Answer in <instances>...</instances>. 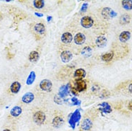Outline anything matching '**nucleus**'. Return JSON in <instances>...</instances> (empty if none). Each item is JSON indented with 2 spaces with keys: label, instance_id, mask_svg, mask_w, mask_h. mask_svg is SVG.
<instances>
[{
  "label": "nucleus",
  "instance_id": "obj_19",
  "mask_svg": "<svg viewBox=\"0 0 132 131\" xmlns=\"http://www.w3.org/2000/svg\"><path fill=\"white\" fill-rule=\"evenodd\" d=\"M40 58V55L39 53H37V51H32L31 52L29 55V59L30 62H37V60Z\"/></svg>",
  "mask_w": 132,
  "mask_h": 131
},
{
  "label": "nucleus",
  "instance_id": "obj_5",
  "mask_svg": "<svg viewBox=\"0 0 132 131\" xmlns=\"http://www.w3.org/2000/svg\"><path fill=\"white\" fill-rule=\"evenodd\" d=\"M80 118V114L79 110H76V111L73 113V115L70 118V124L72 125L73 128L75 127V124L79 120Z\"/></svg>",
  "mask_w": 132,
  "mask_h": 131
},
{
  "label": "nucleus",
  "instance_id": "obj_11",
  "mask_svg": "<svg viewBox=\"0 0 132 131\" xmlns=\"http://www.w3.org/2000/svg\"><path fill=\"white\" fill-rule=\"evenodd\" d=\"M102 13L103 15L106 18H111V17L113 18V17L116 16V13L115 12H113V10H111L110 8H105L103 10Z\"/></svg>",
  "mask_w": 132,
  "mask_h": 131
},
{
  "label": "nucleus",
  "instance_id": "obj_16",
  "mask_svg": "<svg viewBox=\"0 0 132 131\" xmlns=\"http://www.w3.org/2000/svg\"><path fill=\"white\" fill-rule=\"evenodd\" d=\"M130 37H131V33L128 31H124L121 33V34L119 35V39L121 42H125L127 40H129Z\"/></svg>",
  "mask_w": 132,
  "mask_h": 131
},
{
  "label": "nucleus",
  "instance_id": "obj_28",
  "mask_svg": "<svg viewBox=\"0 0 132 131\" xmlns=\"http://www.w3.org/2000/svg\"><path fill=\"white\" fill-rule=\"evenodd\" d=\"M71 101H72V104L73 105H80V103H81V102L78 100V99L76 98H72L71 99Z\"/></svg>",
  "mask_w": 132,
  "mask_h": 131
},
{
  "label": "nucleus",
  "instance_id": "obj_18",
  "mask_svg": "<svg viewBox=\"0 0 132 131\" xmlns=\"http://www.w3.org/2000/svg\"><path fill=\"white\" fill-rule=\"evenodd\" d=\"M22 113V108L20 106H14L10 111V114L13 117H18Z\"/></svg>",
  "mask_w": 132,
  "mask_h": 131
},
{
  "label": "nucleus",
  "instance_id": "obj_34",
  "mask_svg": "<svg viewBox=\"0 0 132 131\" xmlns=\"http://www.w3.org/2000/svg\"><path fill=\"white\" fill-rule=\"evenodd\" d=\"M52 19H53V17H52V16H47V22H50Z\"/></svg>",
  "mask_w": 132,
  "mask_h": 131
},
{
  "label": "nucleus",
  "instance_id": "obj_9",
  "mask_svg": "<svg viewBox=\"0 0 132 131\" xmlns=\"http://www.w3.org/2000/svg\"><path fill=\"white\" fill-rule=\"evenodd\" d=\"M35 99V95L32 92H27L26 94L22 96V100L24 103H30L33 101V100Z\"/></svg>",
  "mask_w": 132,
  "mask_h": 131
},
{
  "label": "nucleus",
  "instance_id": "obj_29",
  "mask_svg": "<svg viewBox=\"0 0 132 131\" xmlns=\"http://www.w3.org/2000/svg\"><path fill=\"white\" fill-rule=\"evenodd\" d=\"M88 3H84L82 4V8H81V10H80V12H85L87 9H88Z\"/></svg>",
  "mask_w": 132,
  "mask_h": 131
},
{
  "label": "nucleus",
  "instance_id": "obj_20",
  "mask_svg": "<svg viewBox=\"0 0 132 131\" xmlns=\"http://www.w3.org/2000/svg\"><path fill=\"white\" fill-rule=\"evenodd\" d=\"M35 77H36L35 72H34V71H32V72L30 73V75H29V76H28L27 79V81H26L27 85H32L33 82H34V81H35Z\"/></svg>",
  "mask_w": 132,
  "mask_h": 131
},
{
  "label": "nucleus",
  "instance_id": "obj_26",
  "mask_svg": "<svg viewBox=\"0 0 132 131\" xmlns=\"http://www.w3.org/2000/svg\"><path fill=\"white\" fill-rule=\"evenodd\" d=\"M129 22H130V17H129V15H126V14L121 16V19H120V22L122 24H128Z\"/></svg>",
  "mask_w": 132,
  "mask_h": 131
},
{
  "label": "nucleus",
  "instance_id": "obj_8",
  "mask_svg": "<svg viewBox=\"0 0 132 131\" xmlns=\"http://www.w3.org/2000/svg\"><path fill=\"white\" fill-rule=\"evenodd\" d=\"M61 40L63 43L65 44H69L72 42L73 40V35L70 32L63 33L61 36Z\"/></svg>",
  "mask_w": 132,
  "mask_h": 131
},
{
  "label": "nucleus",
  "instance_id": "obj_21",
  "mask_svg": "<svg viewBox=\"0 0 132 131\" xmlns=\"http://www.w3.org/2000/svg\"><path fill=\"white\" fill-rule=\"evenodd\" d=\"M35 30L39 34H43L45 31V27L43 24L38 23L35 26Z\"/></svg>",
  "mask_w": 132,
  "mask_h": 131
},
{
  "label": "nucleus",
  "instance_id": "obj_4",
  "mask_svg": "<svg viewBox=\"0 0 132 131\" xmlns=\"http://www.w3.org/2000/svg\"><path fill=\"white\" fill-rule=\"evenodd\" d=\"M60 57H61V59L63 62L68 63L73 58V54L70 51L65 50V51H63V53L60 54Z\"/></svg>",
  "mask_w": 132,
  "mask_h": 131
},
{
  "label": "nucleus",
  "instance_id": "obj_15",
  "mask_svg": "<svg viewBox=\"0 0 132 131\" xmlns=\"http://www.w3.org/2000/svg\"><path fill=\"white\" fill-rule=\"evenodd\" d=\"M20 88H21V84L19 82H17V81L14 82L11 85V86H10V90H11V92H12V93H14V94H16V93L19 92Z\"/></svg>",
  "mask_w": 132,
  "mask_h": 131
},
{
  "label": "nucleus",
  "instance_id": "obj_30",
  "mask_svg": "<svg viewBox=\"0 0 132 131\" xmlns=\"http://www.w3.org/2000/svg\"><path fill=\"white\" fill-rule=\"evenodd\" d=\"M70 90H71L72 94H73L74 95H78V91L77 90V89H76V88H70Z\"/></svg>",
  "mask_w": 132,
  "mask_h": 131
},
{
  "label": "nucleus",
  "instance_id": "obj_17",
  "mask_svg": "<svg viewBox=\"0 0 132 131\" xmlns=\"http://www.w3.org/2000/svg\"><path fill=\"white\" fill-rule=\"evenodd\" d=\"M86 75V72L85 69H76L75 72H74V77L78 79H81L85 77Z\"/></svg>",
  "mask_w": 132,
  "mask_h": 131
},
{
  "label": "nucleus",
  "instance_id": "obj_35",
  "mask_svg": "<svg viewBox=\"0 0 132 131\" xmlns=\"http://www.w3.org/2000/svg\"><path fill=\"white\" fill-rule=\"evenodd\" d=\"M3 131H11L10 130H9V129H4Z\"/></svg>",
  "mask_w": 132,
  "mask_h": 131
},
{
  "label": "nucleus",
  "instance_id": "obj_24",
  "mask_svg": "<svg viewBox=\"0 0 132 131\" xmlns=\"http://www.w3.org/2000/svg\"><path fill=\"white\" fill-rule=\"evenodd\" d=\"M122 5L125 10H132V0H125V1H123Z\"/></svg>",
  "mask_w": 132,
  "mask_h": 131
},
{
  "label": "nucleus",
  "instance_id": "obj_13",
  "mask_svg": "<svg viewBox=\"0 0 132 131\" xmlns=\"http://www.w3.org/2000/svg\"><path fill=\"white\" fill-rule=\"evenodd\" d=\"M69 85H63L59 90V95L61 98H64L66 95H68V92H69Z\"/></svg>",
  "mask_w": 132,
  "mask_h": 131
},
{
  "label": "nucleus",
  "instance_id": "obj_2",
  "mask_svg": "<svg viewBox=\"0 0 132 131\" xmlns=\"http://www.w3.org/2000/svg\"><path fill=\"white\" fill-rule=\"evenodd\" d=\"M52 86H53V84H52V82L49 80H42L40 83V88L44 91H50L51 89H52Z\"/></svg>",
  "mask_w": 132,
  "mask_h": 131
},
{
  "label": "nucleus",
  "instance_id": "obj_25",
  "mask_svg": "<svg viewBox=\"0 0 132 131\" xmlns=\"http://www.w3.org/2000/svg\"><path fill=\"white\" fill-rule=\"evenodd\" d=\"M33 4H34L35 7L37 9H42L45 5L44 1L43 0H35V1H34Z\"/></svg>",
  "mask_w": 132,
  "mask_h": 131
},
{
  "label": "nucleus",
  "instance_id": "obj_33",
  "mask_svg": "<svg viewBox=\"0 0 132 131\" xmlns=\"http://www.w3.org/2000/svg\"><path fill=\"white\" fill-rule=\"evenodd\" d=\"M129 92H131V93H132V83H131V85H129Z\"/></svg>",
  "mask_w": 132,
  "mask_h": 131
},
{
  "label": "nucleus",
  "instance_id": "obj_22",
  "mask_svg": "<svg viewBox=\"0 0 132 131\" xmlns=\"http://www.w3.org/2000/svg\"><path fill=\"white\" fill-rule=\"evenodd\" d=\"M113 53H105L101 56V59L104 62H109L113 59Z\"/></svg>",
  "mask_w": 132,
  "mask_h": 131
},
{
  "label": "nucleus",
  "instance_id": "obj_23",
  "mask_svg": "<svg viewBox=\"0 0 132 131\" xmlns=\"http://www.w3.org/2000/svg\"><path fill=\"white\" fill-rule=\"evenodd\" d=\"M81 54H82L84 57H88L90 56H91V54H92V49H91V48L89 47H84L83 49L82 50Z\"/></svg>",
  "mask_w": 132,
  "mask_h": 131
},
{
  "label": "nucleus",
  "instance_id": "obj_1",
  "mask_svg": "<svg viewBox=\"0 0 132 131\" xmlns=\"http://www.w3.org/2000/svg\"><path fill=\"white\" fill-rule=\"evenodd\" d=\"M46 119V116L45 114L42 111H37L36 112L34 115H33V120L34 122L38 125H40L44 123V122Z\"/></svg>",
  "mask_w": 132,
  "mask_h": 131
},
{
  "label": "nucleus",
  "instance_id": "obj_3",
  "mask_svg": "<svg viewBox=\"0 0 132 131\" xmlns=\"http://www.w3.org/2000/svg\"><path fill=\"white\" fill-rule=\"evenodd\" d=\"M80 24L83 27L85 28H90L93 26V20L91 17H90L88 16H83L82 19H81V21H80Z\"/></svg>",
  "mask_w": 132,
  "mask_h": 131
},
{
  "label": "nucleus",
  "instance_id": "obj_12",
  "mask_svg": "<svg viewBox=\"0 0 132 131\" xmlns=\"http://www.w3.org/2000/svg\"><path fill=\"white\" fill-rule=\"evenodd\" d=\"M64 120L62 117L60 116H57L55 118L53 119V125L56 128H59L60 127H61L63 125Z\"/></svg>",
  "mask_w": 132,
  "mask_h": 131
},
{
  "label": "nucleus",
  "instance_id": "obj_32",
  "mask_svg": "<svg viewBox=\"0 0 132 131\" xmlns=\"http://www.w3.org/2000/svg\"><path fill=\"white\" fill-rule=\"evenodd\" d=\"M129 109L130 110H131L132 111V102H129Z\"/></svg>",
  "mask_w": 132,
  "mask_h": 131
},
{
  "label": "nucleus",
  "instance_id": "obj_10",
  "mask_svg": "<svg viewBox=\"0 0 132 131\" xmlns=\"http://www.w3.org/2000/svg\"><path fill=\"white\" fill-rule=\"evenodd\" d=\"M96 45L98 47H104L106 46V44H107V39L104 36H100L98 37L96 40Z\"/></svg>",
  "mask_w": 132,
  "mask_h": 131
},
{
  "label": "nucleus",
  "instance_id": "obj_6",
  "mask_svg": "<svg viewBox=\"0 0 132 131\" xmlns=\"http://www.w3.org/2000/svg\"><path fill=\"white\" fill-rule=\"evenodd\" d=\"M87 88L86 82L82 80V79H78V80H76V88L78 92H82L83 90H85Z\"/></svg>",
  "mask_w": 132,
  "mask_h": 131
},
{
  "label": "nucleus",
  "instance_id": "obj_31",
  "mask_svg": "<svg viewBox=\"0 0 132 131\" xmlns=\"http://www.w3.org/2000/svg\"><path fill=\"white\" fill-rule=\"evenodd\" d=\"M35 14L36 16H40V17H42V16H43V14H41V13H37V12H35Z\"/></svg>",
  "mask_w": 132,
  "mask_h": 131
},
{
  "label": "nucleus",
  "instance_id": "obj_27",
  "mask_svg": "<svg viewBox=\"0 0 132 131\" xmlns=\"http://www.w3.org/2000/svg\"><path fill=\"white\" fill-rule=\"evenodd\" d=\"M101 105L103 107L102 110H103L104 112H111V107H110L109 103H107V102H103Z\"/></svg>",
  "mask_w": 132,
  "mask_h": 131
},
{
  "label": "nucleus",
  "instance_id": "obj_14",
  "mask_svg": "<svg viewBox=\"0 0 132 131\" xmlns=\"http://www.w3.org/2000/svg\"><path fill=\"white\" fill-rule=\"evenodd\" d=\"M92 127V122L91 120L88 119V118H86L85 119L82 123V125H81V128L82 130H89Z\"/></svg>",
  "mask_w": 132,
  "mask_h": 131
},
{
  "label": "nucleus",
  "instance_id": "obj_7",
  "mask_svg": "<svg viewBox=\"0 0 132 131\" xmlns=\"http://www.w3.org/2000/svg\"><path fill=\"white\" fill-rule=\"evenodd\" d=\"M74 41L76 45H82L86 41V36L82 33H78L74 37Z\"/></svg>",
  "mask_w": 132,
  "mask_h": 131
}]
</instances>
